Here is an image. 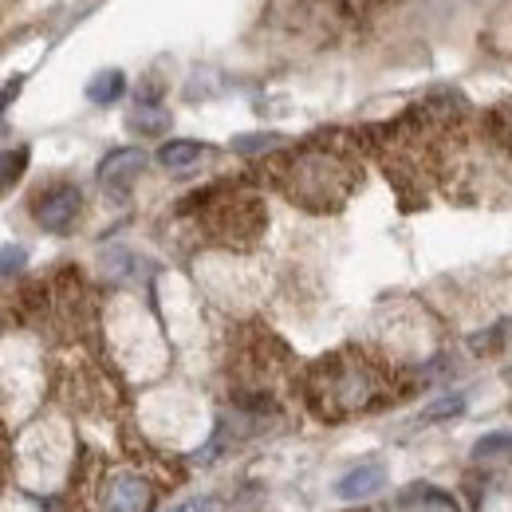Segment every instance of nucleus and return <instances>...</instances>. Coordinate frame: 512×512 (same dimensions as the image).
<instances>
[{
    "mask_svg": "<svg viewBox=\"0 0 512 512\" xmlns=\"http://www.w3.org/2000/svg\"><path fill=\"white\" fill-rule=\"evenodd\" d=\"M79 209H83V193L75 190V186H52V190H44L36 197V205H32V217H36V225L44 229V233H67L75 221H79Z\"/></svg>",
    "mask_w": 512,
    "mask_h": 512,
    "instance_id": "obj_5",
    "label": "nucleus"
},
{
    "mask_svg": "<svg viewBox=\"0 0 512 512\" xmlns=\"http://www.w3.org/2000/svg\"><path fill=\"white\" fill-rule=\"evenodd\" d=\"M83 497L91 512H150L158 501V485L142 469L103 465L83 485Z\"/></svg>",
    "mask_w": 512,
    "mask_h": 512,
    "instance_id": "obj_4",
    "label": "nucleus"
},
{
    "mask_svg": "<svg viewBox=\"0 0 512 512\" xmlns=\"http://www.w3.org/2000/svg\"><path fill=\"white\" fill-rule=\"evenodd\" d=\"M383 485H386V465H379V461H363V465H355L347 477H339L335 493H339L343 501H359V497L379 493Z\"/></svg>",
    "mask_w": 512,
    "mask_h": 512,
    "instance_id": "obj_7",
    "label": "nucleus"
},
{
    "mask_svg": "<svg viewBox=\"0 0 512 512\" xmlns=\"http://www.w3.org/2000/svg\"><path fill=\"white\" fill-rule=\"evenodd\" d=\"M174 512H197V505H182V509H174Z\"/></svg>",
    "mask_w": 512,
    "mask_h": 512,
    "instance_id": "obj_18",
    "label": "nucleus"
},
{
    "mask_svg": "<svg viewBox=\"0 0 512 512\" xmlns=\"http://www.w3.org/2000/svg\"><path fill=\"white\" fill-rule=\"evenodd\" d=\"M268 178L292 205H300L308 213H335L359 190L363 170H359L351 146L320 138V142H304V146L280 154L272 162Z\"/></svg>",
    "mask_w": 512,
    "mask_h": 512,
    "instance_id": "obj_1",
    "label": "nucleus"
},
{
    "mask_svg": "<svg viewBox=\"0 0 512 512\" xmlns=\"http://www.w3.org/2000/svg\"><path fill=\"white\" fill-rule=\"evenodd\" d=\"M201 154H205L201 142H193V138H174V142H166V146L158 150V162H162L166 170H186Z\"/></svg>",
    "mask_w": 512,
    "mask_h": 512,
    "instance_id": "obj_8",
    "label": "nucleus"
},
{
    "mask_svg": "<svg viewBox=\"0 0 512 512\" xmlns=\"http://www.w3.org/2000/svg\"><path fill=\"white\" fill-rule=\"evenodd\" d=\"M166 127H170V115L162 107H154V103H142L130 115V130H138V134H162Z\"/></svg>",
    "mask_w": 512,
    "mask_h": 512,
    "instance_id": "obj_10",
    "label": "nucleus"
},
{
    "mask_svg": "<svg viewBox=\"0 0 512 512\" xmlns=\"http://www.w3.org/2000/svg\"><path fill=\"white\" fill-rule=\"evenodd\" d=\"M193 205H201V225L225 245H245L264 229V209L253 193L233 190V186H213L197 193Z\"/></svg>",
    "mask_w": 512,
    "mask_h": 512,
    "instance_id": "obj_3",
    "label": "nucleus"
},
{
    "mask_svg": "<svg viewBox=\"0 0 512 512\" xmlns=\"http://www.w3.org/2000/svg\"><path fill=\"white\" fill-rule=\"evenodd\" d=\"M146 170V154L138 146H123V150H111L103 162H99V182L107 190H127L130 182Z\"/></svg>",
    "mask_w": 512,
    "mask_h": 512,
    "instance_id": "obj_6",
    "label": "nucleus"
},
{
    "mask_svg": "<svg viewBox=\"0 0 512 512\" xmlns=\"http://www.w3.org/2000/svg\"><path fill=\"white\" fill-rule=\"evenodd\" d=\"M24 166H28V150H24V146H16V150H0V193L12 190V186L20 182Z\"/></svg>",
    "mask_w": 512,
    "mask_h": 512,
    "instance_id": "obj_11",
    "label": "nucleus"
},
{
    "mask_svg": "<svg viewBox=\"0 0 512 512\" xmlns=\"http://www.w3.org/2000/svg\"><path fill=\"white\" fill-rule=\"evenodd\" d=\"M457 414H465V398L461 394H446V398H434L422 418L426 422H446V418H457Z\"/></svg>",
    "mask_w": 512,
    "mask_h": 512,
    "instance_id": "obj_13",
    "label": "nucleus"
},
{
    "mask_svg": "<svg viewBox=\"0 0 512 512\" xmlns=\"http://www.w3.org/2000/svg\"><path fill=\"white\" fill-rule=\"evenodd\" d=\"M304 390L312 410L327 422H343L355 414H367L375 406H383L390 394V375L379 359H371L359 347L323 355L316 367H308Z\"/></svg>",
    "mask_w": 512,
    "mask_h": 512,
    "instance_id": "obj_2",
    "label": "nucleus"
},
{
    "mask_svg": "<svg viewBox=\"0 0 512 512\" xmlns=\"http://www.w3.org/2000/svg\"><path fill=\"white\" fill-rule=\"evenodd\" d=\"M512 457V434H489L473 446V461H505Z\"/></svg>",
    "mask_w": 512,
    "mask_h": 512,
    "instance_id": "obj_12",
    "label": "nucleus"
},
{
    "mask_svg": "<svg viewBox=\"0 0 512 512\" xmlns=\"http://www.w3.org/2000/svg\"><path fill=\"white\" fill-rule=\"evenodd\" d=\"M123 91H127V75H123V71H103V75H95V79L87 83V99L99 103V107L123 99Z\"/></svg>",
    "mask_w": 512,
    "mask_h": 512,
    "instance_id": "obj_9",
    "label": "nucleus"
},
{
    "mask_svg": "<svg viewBox=\"0 0 512 512\" xmlns=\"http://www.w3.org/2000/svg\"><path fill=\"white\" fill-rule=\"evenodd\" d=\"M280 138L276 134H245V138H237L233 146L241 150V154H256V150H272Z\"/></svg>",
    "mask_w": 512,
    "mask_h": 512,
    "instance_id": "obj_15",
    "label": "nucleus"
},
{
    "mask_svg": "<svg viewBox=\"0 0 512 512\" xmlns=\"http://www.w3.org/2000/svg\"><path fill=\"white\" fill-rule=\"evenodd\" d=\"M8 473H12V446H8V434H4V422H0V489L8 485Z\"/></svg>",
    "mask_w": 512,
    "mask_h": 512,
    "instance_id": "obj_16",
    "label": "nucleus"
},
{
    "mask_svg": "<svg viewBox=\"0 0 512 512\" xmlns=\"http://www.w3.org/2000/svg\"><path fill=\"white\" fill-rule=\"evenodd\" d=\"M24 264H28V249L24 245H0V280L20 272Z\"/></svg>",
    "mask_w": 512,
    "mask_h": 512,
    "instance_id": "obj_14",
    "label": "nucleus"
},
{
    "mask_svg": "<svg viewBox=\"0 0 512 512\" xmlns=\"http://www.w3.org/2000/svg\"><path fill=\"white\" fill-rule=\"evenodd\" d=\"M339 4V12H347V16H359V12H367L371 4H379V0H335Z\"/></svg>",
    "mask_w": 512,
    "mask_h": 512,
    "instance_id": "obj_17",
    "label": "nucleus"
}]
</instances>
